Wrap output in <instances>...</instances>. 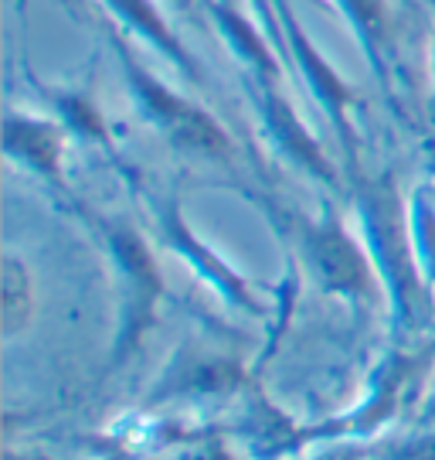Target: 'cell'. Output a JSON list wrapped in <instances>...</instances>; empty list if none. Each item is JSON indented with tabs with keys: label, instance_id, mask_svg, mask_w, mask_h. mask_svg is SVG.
<instances>
[{
	"label": "cell",
	"instance_id": "2",
	"mask_svg": "<svg viewBox=\"0 0 435 460\" xmlns=\"http://www.w3.org/2000/svg\"><path fill=\"white\" fill-rule=\"evenodd\" d=\"M309 260L320 270L323 283L334 290L361 294L368 287V266L337 226L309 232Z\"/></svg>",
	"mask_w": 435,
	"mask_h": 460
},
{
	"label": "cell",
	"instance_id": "4",
	"mask_svg": "<svg viewBox=\"0 0 435 460\" xmlns=\"http://www.w3.org/2000/svg\"><path fill=\"white\" fill-rule=\"evenodd\" d=\"M28 317H31V279L17 260H7L4 263V331L17 334L28 324Z\"/></svg>",
	"mask_w": 435,
	"mask_h": 460
},
{
	"label": "cell",
	"instance_id": "6",
	"mask_svg": "<svg viewBox=\"0 0 435 460\" xmlns=\"http://www.w3.org/2000/svg\"><path fill=\"white\" fill-rule=\"evenodd\" d=\"M347 7V14L368 38H381L385 34V0H340Z\"/></svg>",
	"mask_w": 435,
	"mask_h": 460
},
{
	"label": "cell",
	"instance_id": "5",
	"mask_svg": "<svg viewBox=\"0 0 435 460\" xmlns=\"http://www.w3.org/2000/svg\"><path fill=\"white\" fill-rule=\"evenodd\" d=\"M109 4H113L119 14L126 17L129 24H136V31L150 34V38H153L161 49L170 51L178 62H187V58H184V51H180V45L174 41V38H170V31H167V24H163L157 14H153V7H150L146 0H109Z\"/></svg>",
	"mask_w": 435,
	"mask_h": 460
},
{
	"label": "cell",
	"instance_id": "3",
	"mask_svg": "<svg viewBox=\"0 0 435 460\" xmlns=\"http://www.w3.org/2000/svg\"><path fill=\"white\" fill-rule=\"evenodd\" d=\"M7 150L21 154L34 167L55 174L58 171V133L31 119H7Z\"/></svg>",
	"mask_w": 435,
	"mask_h": 460
},
{
	"label": "cell",
	"instance_id": "1",
	"mask_svg": "<svg viewBox=\"0 0 435 460\" xmlns=\"http://www.w3.org/2000/svg\"><path fill=\"white\" fill-rule=\"evenodd\" d=\"M129 79H133V89L144 99V106L161 119V127L170 133L174 140L187 144V147H197V150H211V154H225L228 150V137L222 133V127L211 123L197 106L184 102V99L174 96L170 89H163L161 83H153L140 68L129 66Z\"/></svg>",
	"mask_w": 435,
	"mask_h": 460
}]
</instances>
